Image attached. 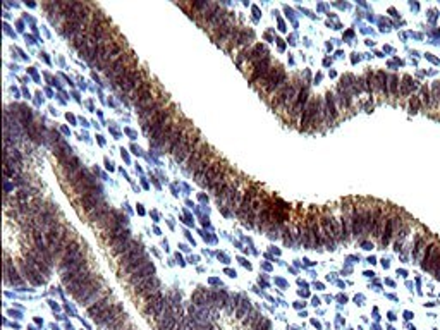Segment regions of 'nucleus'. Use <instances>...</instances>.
<instances>
[{
	"mask_svg": "<svg viewBox=\"0 0 440 330\" xmlns=\"http://www.w3.org/2000/svg\"><path fill=\"white\" fill-rule=\"evenodd\" d=\"M95 227L102 230V241L109 246L124 229H127V217L117 210H110L96 222Z\"/></svg>",
	"mask_w": 440,
	"mask_h": 330,
	"instance_id": "obj_1",
	"label": "nucleus"
},
{
	"mask_svg": "<svg viewBox=\"0 0 440 330\" xmlns=\"http://www.w3.org/2000/svg\"><path fill=\"white\" fill-rule=\"evenodd\" d=\"M148 263H150V260H148L146 251H144L143 246H139L138 250L132 253V255H129L126 260H122V261H119V263H117L119 277H121V278H129L132 273L138 272V270H141V268H144Z\"/></svg>",
	"mask_w": 440,
	"mask_h": 330,
	"instance_id": "obj_2",
	"label": "nucleus"
},
{
	"mask_svg": "<svg viewBox=\"0 0 440 330\" xmlns=\"http://www.w3.org/2000/svg\"><path fill=\"white\" fill-rule=\"evenodd\" d=\"M96 277H98V273L93 272L91 265H89V261H88L86 265H83V267L78 268L76 272L69 273V275H64L62 277V284L67 289V293L74 294L76 291L81 289L84 284H88L89 280H93V278H96Z\"/></svg>",
	"mask_w": 440,
	"mask_h": 330,
	"instance_id": "obj_3",
	"label": "nucleus"
},
{
	"mask_svg": "<svg viewBox=\"0 0 440 330\" xmlns=\"http://www.w3.org/2000/svg\"><path fill=\"white\" fill-rule=\"evenodd\" d=\"M176 117H177V107L174 104H170L167 109H164L157 117H153L150 122L144 124V126H141V127H143L144 134H146L150 139H153L170 121H172V119H176Z\"/></svg>",
	"mask_w": 440,
	"mask_h": 330,
	"instance_id": "obj_4",
	"label": "nucleus"
},
{
	"mask_svg": "<svg viewBox=\"0 0 440 330\" xmlns=\"http://www.w3.org/2000/svg\"><path fill=\"white\" fill-rule=\"evenodd\" d=\"M202 143H203V139H202L200 131H196L194 127H191L189 132H187V134L184 136V139L177 145L176 152H174V158H176V162H186L187 158L191 157V153H193Z\"/></svg>",
	"mask_w": 440,
	"mask_h": 330,
	"instance_id": "obj_5",
	"label": "nucleus"
},
{
	"mask_svg": "<svg viewBox=\"0 0 440 330\" xmlns=\"http://www.w3.org/2000/svg\"><path fill=\"white\" fill-rule=\"evenodd\" d=\"M98 186L96 184V177L89 172L88 169H83L81 172L78 174V177L71 182V190L74 193V200L76 198H81L83 195H86L88 191H91L93 187Z\"/></svg>",
	"mask_w": 440,
	"mask_h": 330,
	"instance_id": "obj_6",
	"label": "nucleus"
},
{
	"mask_svg": "<svg viewBox=\"0 0 440 330\" xmlns=\"http://www.w3.org/2000/svg\"><path fill=\"white\" fill-rule=\"evenodd\" d=\"M227 167L229 165L225 164L224 160H220V158H215V160L212 162V165L208 167V170L205 172V175H203L202 186L203 187H208V190H212V187L215 186V184L222 179V175L225 174Z\"/></svg>",
	"mask_w": 440,
	"mask_h": 330,
	"instance_id": "obj_7",
	"label": "nucleus"
},
{
	"mask_svg": "<svg viewBox=\"0 0 440 330\" xmlns=\"http://www.w3.org/2000/svg\"><path fill=\"white\" fill-rule=\"evenodd\" d=\"M104 190H102V186L98 184V186L93 187L91 191H88L86 195H83L81 198H76V203H78L79 208H83L84 215H86L88 212H91L93 208L98 207L100 203H104Z\"/></svg>",
	"mask_w": 440,
	"mask_h": 330,
	"instance_id": "obj_8",
	"label": "nucleus"
},
{
	"mask_svg": "<svg viewBox=\"0 0 440 330\" xmlns=\"http://www.w3.org/2000/svg\"><path fill=\"white\" fill-rule=\"evenodd\" d=\"M169 105H170L169 95H167V93H162V95L157 98V100L153 102L150 107H146V109L141 110V112H139V121H141V124H143V126H144V124H148L153 117H157V115H159L162 110L167 109Z\"/></svg>",
	"mask_w": 440,
	"mask_h": 330,
	"instance_id": "obj_9",
	"label": "nucleus"
},
{
	"mask_svg": "<svg viewBox=\"0 0 440 330\" xmlns=\"http://www.w3.org/2000/svg\"><path fill=\"white\" fill-rule=\"evenodd\" d=\"M170 299L165 298L164 294L159 293L155 296H152V298H148L146 301L143 303V306H141V310H143V313L146 316H152V318H155V316H159L162 311L165 310V306L169 304Z\"/></svg>",
	"mask_w": 440,
	"mask_h": 330,
	"instance_id": "obj_10",
	"label": "nucleus"
},
{
	"mask_svg": "<svg viewBox=\"0 0 440 330\" xmlns=\"http://www.w3.org/2000/svg\"><path fill=\"white\" fill-rule=\"evenodd\" d=\"M155 277V265L153 263H148L144 268L138 270V272H134L129 278H126L127 286H129L131 293H134V291H138L141 286L146 284L150 278Z\"/></svg>",
	"mask_w": 440,
	"mask_h": 330,
	"instance_id": "obj_11",
	"label": "nucleus"
},
{
	"mask_svg": "<svg viewBox=\"0 0 440 330\" xmlns=\"http://www.w3.org/2000/svg\"><path fill=\"white\" fill-rule=\"evenodd\" d=\"M189 129H191V122L187 121V119L181 117V121L177 122L176 129H174V132H172V136H170L167 147H165V152L172 153V155H174V152H176L177 145L181 143L182 139H184V136L187 134V132H189Z\"/></svg>",
	"mask_w": 440,
	"mask_h": 330,
	"instance_id": "obj_12",
	"label": "nucleus"
},
{
	"mask_svg": "<svg viewBox=\"0 0 440 330\" xmlns=\"http://www.w3.org/2000/svg\"><path fill=\"white\" fill-rule=\"evenodd\" d=\"M234 29H236V19H234V14L230 12L227 21H225V23L222 24V26L217 29L215 33H213L212 38L215 40L217 45L222 46V49H225V46H227V43H229V38H230V35H232Z\"/></svg>",
	"mask_w": 440,
	"mask_h": 330,
	"instance_id": "obj_13",
	"label": "nucleus"
},
{
	"mask_svg": "<svg viewBox=\"0 0 440 330\" xmlns=\"http://www.w3.org/2000/svg\"><path fill=\"white\" fill-rule=\"evenodd\" d=\"M69 234V229H67L66 225L59 224L57 227H54V229H50L48 232H45V239H46V244H48V250L52 251V255L55 256V253H57L59 246H61V243L66 239V235ZM55 260V258H54Z\"/></svg>",
	"mask_w": 440,
	"mask_h": 330,
	"instance_id": "obj_14",
	"label": "nucleus"
},
{
	"mask_svg": "<svg viewBox=\"0 0 440 330\" xmlns=\"http://www.w3.org/2000/svg\"><path fill=\"white\" fill-rule=\"evenodd\" d=\"M134 61H136V59H134V54H132L131 50H129V52L124 54L117 62H114L112 66H110L109 69H107V71L104 72L105 78L109 79V81H112V83H114V81L117 79L119 76H121L122 72H124V69H126V67L129 66V64L134 62Z\"/></svg>",
	"mask_w": 440,
	"mask_h": 330,
	"instance_id": "obj_15",
	"label": "nucleus"
},
{
	"mask_svg": "<svg viewBox=\"0 0 440 330\" xmlns=\"http://www.w3.org/2000/svg\"><path fill=\"white\" fill-rule=\"evenodd\" d=\"M258 195H260L258 184H251V186L245 191V198H242L241 205H239V208L236 210L237 217L241 218V220H246L248 213H250V210H251V205H253V201Z\"/></svg>",
	"mask_w": 440,
	"mask_h": 330,
	"instance_id": "obj_16",
	"label": "nucleus"
},
{
	"mask_svg": "<svg viewBox=\"0 0 440 330\" xmlns=\"http://www.w3.org/2000/svg\"><path fill=\"white\" fill-rule=\"evenodd\" d=\"M308 102H310V89H308V86H301L300 95H298L296 102H294L292 109L289 110V115H287V119L290 122H292V124L298 122V117H300V114L306 109Z\"/></svg>",
	"mask_w": 440,
	"mask_h": 330,
	"instance_id": "obj_17",
	"label": "nucleus"
},
{
	"mask_svg": "<svg viewBox=\"0 0 440 330\" xmlns=\"http://www.w3.org/2000/svg\"><path fill=\"white\" fill-rule=\"evenodd\" d=\"M229 14H230V12L225 11L224 7L220 6V4H217L215 9H213V12H212V16H210V19H208V23L205 24V29H207V31L210 33V35H213V33H215L217 29H219L222 24H224L225 21H227Z\"/></svg>",
	"mask_w": 440,
	"mask_h": 330,
	"instance_id": "obj_18",
	"label": "nucleus"
},
{
	"mask_svg": "<svg viewBox=\"0 0 440 330\" xmlns=\"http://www.w3.org/2000/svg\"><path fill=\"white\" fill-rule=\"evenodd\" d=\"M122 313H124L122 311V304L115 303L114 306H110L109 310L104 311L102 315H98L96 318H93V320H95L96 327H110V325H112L114 321L122 315Z\"/></svg>",
	"mask_w": 440,
	"mask_h": 330,
	"instance_id": "obj_19",
	"label": "nucleus"
},
{
	"mask_svg": "<svg viewBox=\"0 0 440 330\" xmlns=\"http://www.w3.org/2000/svg\"><path fill=\"white\" fill-rule=\"evenodd\" d=\"M131 241H132V234H131V230H129V229H124L122 232L119 234L117 238H115L114 241L109 244L110 255L115 256V258H117V256H121V255H122V251L126 250V248L131 244Z\"/></svg>",
	"mask_w": 440,
	"mask_h": 330,
	"instance_id": "obj_20",
	"label": "nucleus"
},
{
	"mask_svg": "<svg viewBox=\"0 0 440 330\" xmlns=\"http://www.w3.org/2000/svg\"><path fill=\"white\" fill-rule=\"evenodd\" d=\"M81 170H83V167H81V160L78 157H71L66 164L61 165L62 179H64V181H67L69 184L74 181L76 177H78V174L81 172Z\"/></svg>",
	"mask_w": 440,
	"mask_h": 330,
	"instance_id": "obj_21",
	"label": "nucleus"
},
{
	"mask_svg": "<svg viewBox=\"0 0 440 330\" xmlns=\"http://www.w3.org/2000/svg\"><path fill=\"white\" fill-rule=\"evenodd\" d=\"M285 84H287V76H285V71L282 69V66H279L277 67L275 76H273V79L270 81V84H268L265 89H262V91L265 93V95H270L268 97V100H272V97L277 95Z\"/></svg>",
	"mask_w": 440,
	"mask_h": 330,
	"instance_id": "obj_22",
	"label": "nucleus"
},
{
	"mask_svg": "<svg viewBox=\"0 0 440 330\" xmlns=\"http://www.w3.org/2000/svg\"><path fill=\"white\" fill-rule=\"evenodd\" d=\"M19 267H21V270H23L24 278H26L28 282H31L33 286L45 284V277H41V275H43V272H41L38 267H35L33 263H29V261L26 263V261L19 260Z\"/></svg>",
	"mask_w": 440,
	"mask_h": 330,
	"instance_id": "obj_23",
	"label": "nucleus"
},
{
	"mask_svg": "<svg viewBox=\"0 0 440 330\" xmlns=\"http://www.w3.org/2000/svg\"><path fill=\"white\" fill-rule=\"evenodd\" d=\"M160 287H162V282L159 277H153L150 278V280L146 282V284H143L139 287L138 291H134L132 293V296H134L136 299H143V301H146L148 298H152V296L159 294L160 293Z\"/></svg>",
	"mask_w": 440,
	"mask_h": 330,
	"instance_id": "obj_24",
	"label": "nucleus"
},
{
	"mask_svg": "<svg viewBox=\"0 0 440 330\" xmlns=\"http://www.w3.org/2000/svg\"><path fill=\"white\" fill-rule=\"evenodd\" d=\"M148 79H150V78H148V71L146 69H138L129 78V81H127V83L121 88V93H122V95H131V93H134L136 89H138L141 84H143L144 81H148Z\"/></svg>",
	"mask_w": 440,
	"mask_h": 330,
	"instance_id": "obj_25",
	"label": "nucleus"
},
{
	"mask_svg": "<svg viewBox=\"0 0 440 330\" xmlns=\"http://www.w3.org/2000/svg\"><path fill=\"white\" fill-rule=\"evenodd\" d=\"M353 205L351 200H344L343 203V230H340V239L349 241L351 239V215H353Z\"/></svg>",
	"mask_w": 440,
	"mask_h": 330,
	"instance_id": "obj_26",
	"label": "nucleus"
},
{
	"mask_svg": "<svg viewBox=\"0 0 440 330\" xmlns=\"http://www.w3.org/2000/svg\"><path fill=\"white\" fill-rule=\"evenodd\" d=\"M104 286H105L104 280H102L100 277H96V278H93V280H89L88 284H84L83 287H81V289H78L74 294H71V296L81 304V303L84 301V299L88 298V296H91L96 289H100V287H104Z\"/></svg>",
	"mask_w": 440,
	"mask_h": 330,
	"instance_id": "obj_27",
	"label": "nucleus"
},
{
	"mask_svg": "<svg viewBox=\"0 0 440 330\" xmlns=\"http://www.w3.org/2000/svg\"><path fill=\"white\" fill-rule=\"evenodd\" d=\"M351 234L353 238H361L365 235V224H363V208H361V201L353 208V215H351Z\"/></svg>",
	"mask_w": 440,
	"mask_h": 330,
	"instance_id": "obj_28",
	"label": "nucleus"
},
{
	"mask_svg": "<svg viewBox=\"0 0 440 330\" xmlns=\"http://www.w3.org/2000/svg\"><path fill=\"white\" fill-rule=\"evenodd\" d=\"M272 213H273L272 200L268 198V196H265L263 207H262V210H260L258 217H256V225H258V229H268L270 220H272Z\"/></svg>",
	"mask_w": 440,
	"mask_h": 330,
	"instance_id": "obj_29",
	"label": "nucleus"
},
{
	"mask_svg": "<svg viewBox=\"0 0 440 330\" xmlns=\"http://www.w3.org/2000/svg\"><path fill=\"white\" fill-rule=\"evenodd\" d=\"M315 112H317V98H310L306 109L303 110V115L300 119V127L303 131H310L313 127V117Z\"/></svg>",
	"mask_w": 440,
	"mask_h": 330,
	"instance_id": "obj_30",
	"label": "nucleus"
},
{
	"mask_svg": "<svg viewBox=\"0 0 440 330\" xmlns=\"http://www.w3.org/2000/svg\"><path fill=\"white\" fill-rule=\"evenodd\" d=\"M155 88H159V86H155V81H153V79L144 81V83L141 84V86L136 89L134 93H131V95H129L131 104L136 107L141 100H144V98H146L148 95H152V93L155 91Z\"/></svg>",
	"mask_w": 440,
	"mask_h": 330,
	"instance_id": "obj_31",
	"label": "nucleus"
},
{
	"mask_svg": "<svg viewBox=\"0 0 440 330\" xmlns=\"http://www.w3.org/2000/svg\"><path fill=\"white\" fill-rule=\"evenodd\" d=\"M383 225H385V212H383V205H377V207H373V225H371V235H373V238H382Z\"/></svg>",
	"mask_w": 440,
	"mask_h": 330,
	"instance_id": "obj_32",
	"label": "nucleus"
},
{
	"mask_svg": "<svg viewBox=\"0 0 440 330\" xmlns=\"http://www.w3.org/2000/svg\"><path fill=\"white\" fill-rule=\"evenodd\" d=\"M210 152H212V148L208 147L207 143H202V145H200V147L196 148L193 153H191V157L186 160V169H187V172H194L196 164H198V162L202 160V158L207 157Z\"/></svg>",
	"mask_w": 440,
	"mask_h": 330,
	"instance_id": "obj_33",
	"label": "nucleus"
},
{
	"mask_svg": "<svg viewBox=\"0 0 440 330\" xmlns=\"http://www.w3.org/2000/svg\"><path fill=\"white\" fill-rule=\"evenodd\" d=\"M114 304H115L114 296H112V294H107L104 299H100V301L95 303V304H93V306L86 308V310H88V315L91 316V318H96L98 315H102V313L107 311L110 306H114Z\"/></svg>",
	"mask_w": 440,
	"mask_h": 330,
	"instance_id": "obj_34",
	"label": "nucleus"
},
{
	"mask_svg": "<svg viewBox=\"0 0 440 330\" xmlns=\"http://www.w3.org/2000/svg\"><path fill=\"white\" fill-rule=\"evenodd\" d=\"M4 280H6V284H11V286L23 284V278L19 277L18 270L11 265V260L7 255H6V263H4Z\"/></svg>",
	"mask_w": 440,
	"mask_h": 330,
	"instance_id": "obj_35",
	"label": "nucleus"
},
{
	"mask_svg": "<svg viewBox=\"0 0 440 330\" xmlns=\"http://www.w3.org/2000/svg\"><path fill=\"white\" fill-rule=\"evenodd\" d=\"M215 160V152H210L208 153L207 157L205 158H202V160L198 162V164H196V167H194V181L198 182V184H202V181H203V175H205V172H207L208 170V167L212 165V162Z\"/></svg>",
	"mask_w": 440,
	"mask_h": 330,
	"instance_id": "obj_36",
	"label": "nucleus"
},
{
	"mask_svg": "<svg viewBox=\"0 0 440 330\" xmlns=\"http://www.w3.org/2000/svg\"><path fill=\"white\" fill-rule=\"evenodd\" d=\"M138 69H139V66H138V62H136V61L132 62V64H129V66H127L126 69H124L122 74L119 76V78L112 83V88H114V89H121V88L124 86V84H126L127 81H129L131 76L134 74V72L138 71Z\"/></svg>",
	"mask_w": 440,
	"mask_h": 330,
	"instance_id": "obj_37",
	"label": "nucleus"
},
{
	"mask_svg": "<svg viewBox=\"0 0 440 330\" xmlns=\"http://www.w3.org/2000/svg\"><path fill=\"white\" fill-rule=\"evenodd\" d=\"M234 177H236V172H232V169H230V167H227V170H225V174L222 175V179H220V181L217 182L215 186L212 187V195H213V196H215V198H217V196H219L220 193L224 191L225 187H227L229 184L234 181Z\"/></svg>",
	"mask_w": 440,
	"mask_h": 330,
	"instance_id": "obj_38",
	"label": "nucleus"
},
{
	"mask_svg": "<svg viewBox=\"0 0 440 330\" xmlns=\"http://www.w3.org/2000/svg\"><path fill=\"white\" fill-rule=\"evenodd\" d=\"M438 253H440V248H437L435 244H426V250H425V256H423L421 267L425 270H431L433 263L437 261Z\"/></svg>",
	"mask_w": 440,
	"mask_h": 330,
	"instance_id": "obj_39",
	"label": "nucleus"
},
{
	"mask_svg": "<svg viewBox=\"0 0 440 330\" xmlns=\"http://www.w3.org/2000/svg\"><path fill=\"white\" fill-rule=\"evenodd\" d=\"M54 155L57 157L59 165H62V164H66V162L72 157V150H71L69 145L66 143V141H61V143L55 145V148H54Z\"/></svg>",
	"mask_w": 440,
	"mask_h": 330,
	"instance_id": "obj_40",
	"label": "nucleus"
},
{
	"mask_svg": "<svg viewBox=\"0 0 440 330\" xmlns=\"http://www.w3.org/2000/svg\"><path fill=\"white\" fill-rule=\"evenodd\" d=\"M241 181H242V179H234V181L230 182L229 186L225 187V190L222 191L220 195L215 198V200H217V203H219V205H222V203H229L230 198H232V196H234V193H236V191L239 190V182H241Z\"/></svg>",
	"mask_w": 440,
	"mask_h": 330,
	"instance_id": "obj_41",
	"label": "nucleus"
},
{
	"mask_svg": "<svg viewBox=\"0 0 440 330\" xmlns=\"http://www.w3.org/2000/svg\"><path fill=\"white\" fill-rule=\"evenodd\" d=\"M325 114H327V124H332L339 117V110L335 109V104H334V95L330 91L325 95Z\"/></svg>",
	"mask_w": 440,
	"mask_h": 330,
	"instance_id": "obj_42",
	"label": "nucleus"
},
{
	"mask_svg": "<svg viewBox=\"0 0 440 330\" xmlns=\"http://www.w3.org/2000/svg\"><path fill=\"white\" fill-rule=\"evenodd\" d=\"M107 212H110V207H109V203H107V201H104V203H100L98 207L93 208L91 212H88L86 213V218H88L89 222H91L93 225H95L96 222L100 220V218L104 217Z\"/></svg>",
	"mask_w": 440,
	"mask_h": 330,
	"instance_id": "obj_43",
	"label": "nucleus"
},
{
	"mask_svg": "<svg viewBox=\"0 0 440 330\" xmlns=\"http://www.w3.org/2000/svg\"><path fill=\"white\" fill-rule=\"evenodd\" d=\"M268 57H270V55H268V50H267V46H263V45H255L253 50H250V62L255 64V66Z\"/></svg>",
	"mask_w": 440,
	"mask_h": 330,
	"instance_id": "obj_44",
	"label": "nucleus"
},
{
	"mask_svg": "<svg viewBox=\"0 0 440 330\" xmlns=\"http://www.w3.org/2000/svg\"><path fill=\"white\" fill-rule=\"evenodd\" d=\"M253 38H255V35H253V31H251V29H241V35H239V38H237L236 49L245 52V50H248V46L251 45Z\"/></svg>",
	"mask_w": 440,
	"mask_h": 330,
	"instance_id": "obj_45",
	"label": "nucleus"
},
{
	"mask_svg": "<svg viewBox=\"0 0 440 330\" xmlns=\"http://www.w3.org/2000/svg\"><path fill=\"white\" fill-rule=\"evenodd\" d=\"M131 327L132 325H131L129 315H127V313H122V315L119 316L110 327H107V330H129Z\"/></svg>",
	"mask_w": 440,
	"mask_h": 330,
	"instance_id": "obj_46",
	"label": "nucleus"
},
{
	"mask_svg": "<svg viewBox=\"0 0 440 330\" xmlns=\"http://www.w3.org/2000/svg\"><path fill=\"white\" fill-rule=\"evenodd\" d=\"M105 296H107V287L104 286V287H100V289H96L91 296H88V298L84 299V301L81 303V304H83V306H86V308H89V306H93L95 303L100 301V299H104Z\"/></svg>",
	"mask_w": 440,
	"mask_h": 330,
	"instance_id": "obj_47",
	"label": "nucleus"
},
{
	"mask_svg": "<svg viewBox=\"0 0 440 330\" xmlns=\"http://www.w3.org/2000/svg\"><path fill=\"white\" fill-rule=\"evenodd\" d=\"M262 320V315H260V311H256V310H251L250 313H248V316L245 320H242V327L245 328H253L256 323H258V321Z\"/></svg>",
	"mask_w": 440,
	"mask_h": 330,
	"instance_id": "obj_48",
	"label": "nucleus"
},
{
	"mask_svg": "<svg viewBox=\"0 0 440 330\" xmlns=\"http://www.w3.org/2000/svg\"><path fill=\"white\" fill-rule=\"evenodd\" d=\"M387 76H385V72H377V81H375V84H373V88L377 89L378 93H385V95H388V89H387Z\"/></svg>",
	"mask_w": 440,
	"mask_h": 330,
	"instance_id": "obj_49",
	"label": "nucleus"
},
{
	"mask_svg": "<svg viewBox=\"0 0 440 330\" xmlns=\"http://www.w3.org/2000/svg\"><path fill=\"white\" fill-rule=\"evenodd\" d=\"M250 311H251V303L248 301V299H242L241 304H239V308L236 310V318L237 320H245Z\"/></svg>",
	"mask_w": 440,
	"mask_h": 330,
	"instance_id": "obj_50",
	"label": "nucleus"
},
{
	"mask_svg": "<svg viewBox=\"0 0 440 330\" xmlns=\"http://www.w3.org/2000/svg\"><path fill=\"white\" fill-rule=\"evenodd\" d=\"M250 330H272V323L268 318H262L253 328H250Z\"/></svg>",
	"mask_w": 440,
	"mask_h": 330,
	"instance_id": "obj_51",
	"label": "nucleus"
},
{
	"mask_svg": "<svg viewBox=\"0 0 440 330\" xmlns=\"http://www.w3.org/2000/svg\"><path fill=\"white\" fill-rule=\"evenodd\" d=\"M397 84H399V79H397V76H390V84H388V91H390L392 97H397V93H399V89H397Z\"/></svg>",
	"mask_w": 440,
	"mask_h": 330,
	"instance_id": "obj_52",
	"label": "nucleus"
},
{
	"mask_svg": "<svg viewBox=\"0 0 440 330\" xmlns=\"http://www.w3.org/2000/svg\"><path fill=\"white\" fill-rule=\"evenodd\" d=\"M423 248H425V241H423V239H418V241H416V248H414V251H413V258H416V260L420 258Z\"/></svg>",
	"mask_w": 440,
	"mask_h": 330,
	"instance_id": "obj_53",
	"label": "nucleus"
},
{
	"mask_svg": "<svg viewBox=\"0 0 440 330\" xmlns=\"http://www.w3.org/2000/svg\"><path fill=\"white\" fill-rule=\"evenodd\" d=\"M421 97H423V104H425L426 107H430L431 104H430V95H428V88H426V86H423V88H421Z\"/></svg>",
	"mask_w": 440,
	"mask_h": 330,
	"instance_id": "obj_54",
	"label": "nucleus"
},
{
	"mask_svg": "<svg viewBox=\"0 0 440 330\" xmlns=\"http://www.w3.org/2000/svg\"><path fill=\"white\" fill-rule=\"evenodd\" d=\"M431 272H433L435 277L440 278V253H438V256H437V261H435L433 267H431Z\"/></svg>",
	"mask_w": 440,
	"mask_h": 330,
	"instance_id": "obj_55",
	"label": "nucleus"
},
{
	"mask_svg": "<svg viewBox=\"0 0 440 330\" xmlns=\"http://www.w3.org/2000/svg\"><path fill=\"white\" fill-rule=\"evenodd\" d=\"M404 81H406V83L403 84V93H404V95H409V86L413 88V83H414V81L411 83V78H409V76H406Z\"/></svg>",
	"mask_w": 440,
	"mask_h": 330,
	"instance_id": "obj_56",
	"label": "nucleus"
},
{
	"mask_svg": "<svg viewBox=\"0 0 440 330\" xmlns=\"http://www.w3.org/2000/svg\"><path fill=\"white\" fill-rule=\"evenodd\" d=\"M411 112H418V98L413 97L411 100Z\"/></svg>",
	"mask_w": 440,
	"mask_h": 330,
	"instance_id": "obj_57",
	"label": "nucleus"
},
{
	"mask_svg": "<svg viewBox=\"0 0 440 330\" xmlns=\"http://www.w3.org/2000/svg\"><path fill=\"white\" fill-rule=\"evenodd\" d=\"M129 330H136V328H134V327H131V328H129Z\"/></svg>",
	"mask_w": 440,
	"mask_h": 330,
	"instance_id": "obj_58",
	"label": "nucleus"
}]
</instances>
